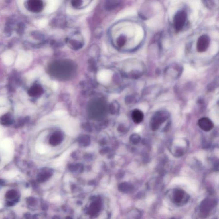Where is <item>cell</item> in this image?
I'll use <instances>...</instances> for the list:
<instances>
[{
    "mask_svg": "<svg viewBox=\"0 0 219 219\" xmlns=\"http://www.w3.org/2000/svg\"><path fill=\"white\" fill-rule=\"evenodd\" d=\"M112 72L108 70H104L100 71L97 74V79L102 83H108L111 79Z\"/></svg>",
    "mask_w": 219,
    "mask_h": 219,
    "instance_id": "9",
    "label": "cell"
},
{
    "mask_svg": "<svg viewBox=\"0 0 219 219\" xmlns=\"http://www.w3.org/2000/svg\"><path fill=\"white\" fill-rule=\"evenodd\" d=\"M210 43V39L208 35L204 34L199 37L196 43V49L200 53L206 52Z\"/></svg>",
    "mask_w": 219,
    "mask_h": 219,
    "instance_id": "4",
    "label": "cell"
},
{
    "mask_svg": "<svg viewBox=\"0 0 219 219\" xmlns=\"http://www.w3.org/2000/svg\"><path fill=\"white\" fill-rule=\"evenodd\" d=\"M169 114L167 112L161 111L156 112L151 118L150 121V127L153 131L157 130L160 128L168 118Z\"/></svg>",
    "mask_w": 219,
    "mask_h": 219,
    "instance_id": "1",
    "label": "cell"
},
{
    "mask_svg": "<svg viewBox=\"0 0 219 219\" xmlns=\"http://www.w3.org/2000/svg\"><path fill=\"white\" fill-rule=\"evenodd\" d=\"M126 38L124 36H121L119 37L118 39L117 40V43L118 46L120 47H122L123 46H124L125 44L126 43Z\"/></svg>",
    "mask_w": 219,
    "mask_h": 219,
    "instance_id": "18",
    "label": "cell"
},
{
    "mask_svg": "<svg viewBox=\"0 0 219 219\" xmlns=\"http://www.w3.org/2000/svg\"><path fill=\"white\" fill-rule=\"evenodd\" d=\"M62 140V135L60 133H56L54 135H53V136L51 138L50 141L52 145L56 146L59 144Z\"/></svg>",
    "mask_w": 219,
    "mask_h": 219,
    "instance_id": "13",
    "label": "cell"
},
{
    "mask_svg": "<svg viewBox=\"0 0 219 219\" xmlns=\"http://www.w3.org/2000/svg\"><path fill=\"white\" fill-rule=\"evenodd\" d=\"M42 91V89L41 87L38 85H36L31 87L30 90V92L31 95L36 96V95H38V94H40Z\"/></svg>",
    "mask_w": 219,
    "mask_h": 219,
    "instance_id": "14",
    "label": "cell"
},
{
    "mask_svg": "<svg viewBox=\"0 0 219 219\" xmlns=\"http://www.w3.org/2000/svg\"><path fill=\"white\" fill-rule=\"evenodd\" d=\"M119 188L121 190V191L124 192H128L132 190L133 187L130 184L124 183L120 185Z\"/></svg>",
    "mask_w": 219,
    "mask_h": 219,
    "instance_id": "15",
    "label": "cell"
},
{
    "mask_svg": "<svg viewBox=\"0 0 219 219\" xmlns=\"http://www.w3.org/2000/svg\"><path fill=\"white\" fill-rule=\"evenodd\" d=\"M198 125L201 129L206 132L211 131L214 126L212 121L207 117H202L200 119L198 120Z\"/></svg>",
    "mask_w": 219,
    "mask_h": 219,
    "instance_id": "6",
    "label": "cell"
},
{
    "mask_svg": "<svg viewBox=\"0 0 219 219\" xmlns=\"http://www.w3.org/2000/svg\"><path fill=\"white\" fill-rule=\"evenodd\" d=\"M1 204L0 203V208H1Z\"/></svg>",
    "mask_w": 219,
    "mask_h": 219,
    "instance_id": "22",
    "label": "cell"
},
{
    "mask_svg": "<svg viewBox=\"0 0 219 219\" xmlns=\"http://www.w3.org/2000/svg\"><path fill=\"white\" fill-rule=\"evenodd\" d=\"M130 140L133 144L136 145L140 143L141 140V137L137 134H134L131 137Z\"/></svg>",
    "mask_w": 219,
    "mask_h": 219,
    "instance_id": "16",
    "label": "cell"
},
{
    "mask_svg": "<svg viewBox=\"0 0 219 219\" xmlns=\"http://www.w3.org/2000/svg\"><path fill=\"white\" fill-rule=\"evenodd\" d=\"M17 172L15 171H9L6 172L3 174V176L6 179H10L14 178L17 175Z\"/></svg>",
    "mask_w": 219,
    "mask_h": 219,
    "instance_id": "17",
    "label": "cell"
},
{
    "mask_svg": "<svg viewBox=\"0 0 219 219\" xmlns=\"http://www.w3.org/2000/svg\"><path fill=\"white\" fill-rule=\"evenodd\" d=\"M6 109L5 108H0V114H3V113L6 111Z\"/></svg>",
    "mask_w": 219,
    "mask_h": 219,
    "instance_id": "20",
    "label": "cell"
},
{
    "mask_svg": "<svg viewBox=\"0 0 219 219\" xmlns=\"http://www.w3.org/2000/svg\"><path fill=\"white\" fill-rule=\"evenodd\" d=\"M214 206V202L210 199H206L202 202L200 211L203 215H207Z\"/></svg>",
    "mask_w": 219,
    "mask_h": 219,
    "instance_id": "8",
    "label": "cell"
},
{
    "mask_svg": "<svg viewBox=\"0 0 219 219\" xmlns=\"http://www.w3.org/2000/svg\"><path fill=\"white\" fill-rule=\"evenodd\" d=\"M131 117L134 123L139 124L143 120L144 114L141 110L135 109L132 111Z\"/></svg>",
    "mask_w": 219,
    "mask_h": 219,
    "instance_id": "11",
    "label": "cell"
},
{
    "mask_svg": "<svg viewBox=\"0 0 219 219\" xmlns=\"http://www.w3.org/2000/svg\"><path fill=\"white\" fill-rule=\"evenodd\" d=\"M25 6L28 11L33 13H38L42 10L43 4L42 1L31 0L26 2Z\"/></svg>",
    "mask_w": 219,
    "mask_h": 219,
    "instance_id": "5",
    "label": "cell"
},
{
    "mask_svg": "<svg viewBox=\"0 0 219 219\" xmlns=\"http://www.w3.org/2000/svg\"><path fill=\"white\" fill-rule=\"evenodd\" d=\"M101 208V203L99 201L94 202L90 205L88 209V213L90 215L94 216L99 212Z\"/></svg>",
    "mask_w": 219,
    "mask_h": 219,
    "instance_id": "12",
    "label": "cell"
},
{
    "mask_svg": "<svg viewBox=\"0 0 219 219\" xmlns=\"http://www.w3.org/2000/svg\"><path fill=\"white\" fill-rule=\"evenodd\" d=\"M214 1H205V4L206 6L209 8H213L215 6V3Z\"/></svg>",
    "mask_w": 219,
    "mask_h": 219,
    "instance_id": "19",
    "label": "cell"
},
{
    "mask_svg": "<svg viewBox=\"0 0 219 219\" xmlns=\"http://www.w3.org/2000/svg\"><path fill=\"white\" fill-rule=\"evenodd\" d=\"M187 19V14L184 10L178 11L175 15L173 19L174 29L177 32L181 31L186 23Z\"/></svg>",
    "mask_w": 219,
    "mask_h": 219,
    "instance_id": "2",
    "label": "cell"
},
{
    "mask_svg": "<svg viewBox=\"0 0 219 219\" xmlns=\"http://www.w3.org/2000/svg\"><path fill=\"white\" fill-rule=\"evenodd\" d=\"M0 148L7 155H11L13 149V143L11 139L6 138L0 143Z\"/></svg>",
    "mask_w": 219,
    "mask_h": 219,
    "instance_id": "7",
    "label": "cell"
},
{
    "mask_svg": "<svg viewBox=\"0 0 219 219\" xmlns=\"http://www.w3.org/2000/svg\"><path fill=\"white\" fill-rule=\"evenodd\" d=\"M185 196L184 191L181 189H176L173 194V199L175 204H181Z\"/></svg>",
    "mask_w": 219,
    "mask_h": 219,
    "instance_id": "10",
    "label": "cell"
},
{
    "mask_svg": "<svg viewBox=\"0 0 219 219\" xmlns=\"http://www.w3.org/2000/svg\"><path fill=\"white\" fill-rule=\"evenodd\" d=\"M182 68L179 64H174L169 66L166 69L165 74L168 78L175 79L179 78L182 73Z\"/></svg>",
    "mask_w": 219,
    "mask_h": 219,
    "instance_id": "3",
    "label": "cell"
},
{
    "mask_svg": "<svg viewBox=\"0 0 219 219\" xmlns=\"http://www.w3.org/2000/svg\"><path fill=\"white\" fill-rule=\"evenodd\" d=\"M1 130H0V137H1Z\"/></svg>",
    "mask_w": 219,
    "mask_h": 219,
    "instance_id": "21",
    "label": "cell"
}]
</instances>
